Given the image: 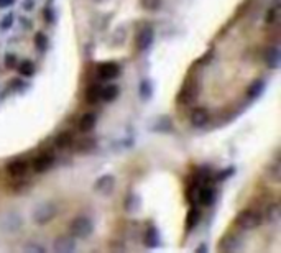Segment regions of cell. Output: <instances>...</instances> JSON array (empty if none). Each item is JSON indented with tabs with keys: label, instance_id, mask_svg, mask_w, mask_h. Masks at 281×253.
I'll return each mask as SVG.
<instances>
[{
	"label": "cell",
	"instance_id": "obj_1",
	"mask_svg": "<svg viewBox=\"0 0 281 253\" xmlns=\"http://www.w3.org/2000/svg\"><path fill=\"white\" fill-rule=\"evenodd\" d=\"M56 215H58V207H56L54 202H49V201H47V202H40L32 214L35 224H38V225L49 224Z\"/></svg>",
	"mask_w": 281,
	"mask_h": 253
},
{
	"label": "cell",
	"instance_id": "obj_7",
	"mask_svg": "<svg viewBox=\"0 0 281 253\" xmlns=\"http://www.w3.org/2000/svg\"><path fill=\"white\" fill-rule=\"evenodd\" d=\"M114 186H115V178L112 176V174H104V176H100L95 181L94 191H97V193H100V194H109V193H112Z\"/></svg>",
	"mask_w": 281,
	"mask_h": 253
},
{
	"label": "cell",
	"instance_id": "obj_18",
	"mask_svg": "<svg viewBox=\"0 0 281 253\" xmlns=\"http://www.w3.org/2000/svg\"><path fill=\"white\" fill-rule=\"evenodd\" d=\"M265 61L268 63V66H272V68H277L278 63H280V51L277 48H268L267 56H265Z\"/></svg>",
	"mask_w": 281,
	"mask_h": 253
},
{
	"label": "cell",
	"instance_id": "obj_23",
	"mask_svg": "<svg viewBox=\"0 0 281 253\" xmlns=\"http://www.w3.org/2000/svg\"><path fill=\"white\" fill-rule=\"evenodd\" d=\"M263 91V81H255L252 86H250L248 89V96L250 97H255L257 94H260V92Z\"/></svg>",
	"mask_w": 281,
	"mask_h": 253
},
{
	"label": "cell",
	"instance_id": "obj_17",
	"mask_svg": "<svg viewBox=\"0 0 281 253\" xmlns=\"http://www.w3.org/2000/svg\"><path fill=\"white\" fill-rule=\"evenodd\" d=\"M100 91H102L100 86H97V84L91 86L88 92H86V101H88L89 104H95V102L100 99Z\"/></svg>",
	"mask_w": 281,
	"mask_h": 253
},
{
	"label": "cell",
	"instance_id": "obj_19",
	"mask_svg": "<svg viewBox=\"0 0 281 253\" xmlns=\"http://www.w3.org/2000/svg\"><path fill=\"white\" fill-rule=\"evenodd\" d=\"M199 219H201V214H199V209L192 207V209L187 212V217H186V227H187V229H194V227L197 225Z\"/></svg>",
	"mask_w": 281,
	"mask_h": 253
},
{
	"label": "cell",
	"instance_id": "obj_2",
	"mask_svg": "<svg viewBox=\"0 0 281 253\" xmlns=\"http://www.w3.org/2000/svg\"><path fill=\"white\" fill-rule=\"evenodd\" d=\"M235 224H237V227H240L242 230L257 229V227L262 224V214L253 209H245L242 212L237 214V217H235Z\"/></svg>",
	"mask_w": 281,
	"mask_h": 253
},
{
	"label": "cell",
	"instance_id": "obj_22",
	"mask_svg": "<svg viewBox=\"0 0 281 253\" xmlns=\"http://www.w3.org/2000/svg\"><path fill=\"white\" fill-rule=\"evenodd\" d=\"M237 244H238L237 237H227V239L222 242L221 250H235L237 249Z\"/></svg>",
	"mask_w": 281,
	"mask_h": 253
},
{
	"label": "cell",
	"instance_id": "obj_20",
	"mask_svg": "<svg viewBox=\"0 0 281 253\" xmlns=\"http://www.w3.org/2000/svg\"><path fill=\"white\" fill-rule=\"evenodd\" d=\"M268 178L273 181V183H278V181L281 179V166L280 163H273L272 166L268 168Z\"/></svg>",
	"mask_w": 281,
	"mask_h": 253
},
{
	"label": "cell",
	"instance_id": "obj_24",
	"mask_svg": "<svg viewBox=\"0 0 281 253\" xmlns=\"http://www.w3.org/2000/svg\"><path fill=\"white\" fill-rule=\"evenodd\" d=\"M140 3H141V7L146 10H156L160 7L161 0H140Z\"/></svg>",
	"mask_w": 281,
	"mask_h": 253
},
{
	"label": "cell",
	"instance_id": "obj_26",
	"mask_svg": "<svg viewBox=\"0 0 281 253\" xmlns=\"http://www.w3.org/2000/svg\"><path fill=\"white\" fill-rule=\"evenodd\" d=\"M23 252L27 253H45V249L42 245H37V244H28L23 247Z\"/></svg>",
	"mask_w": 281,
	"mask_h": 253
},
{
	"label": "cell",
	"instance_id": "obj_3",
	"mask_svg": "<svg viewBox=\"0 0 281 253\" xmlns=\"http://www.w3.org/2000/svg\"><path fill=\"white\" fill-rule=\"evenodd\" d=\"M93 230H94V224L91 222V219H88V217L84 215L76 217L69 224V232L74 239H88V237L93 234Z\"/></svg>",
	"mask_w": 281,
	"mask_h": 253
},
{
	"label": "cell",
	"instance_id": "obj_25",
	"mask_svg": "<svg viewBox=\"0 0 281 253\" xmlns=\"http://www.w3.org/2000/svg\"><path fill=\"white\" fill-rule=\"evenodd\" d=\"M280 210H278V205L277 204H273V205H270L268 207V210H267V217H268V220H272V222H275V220H278V217H280Z\"/></svg>",
	"mask_w": 281,
	"mask_h": 253
},
{
	"label": "cell",
	"instance_id": "obj_9",
	"mask_svg": "<svg viewBox=\"0 0 281 253\" xmlns=\"http://www.w3.org/2000/svg\"><path fill=\"white\" fill-rule=\"evenodd\" d=\"M7 171L12 178H22L28 171V163L25 159H13L7 166Z\"/></svg>",
	"mask_w": 281,
	"mask_h": 253
},
{
	"label": "cell",
	"instance_id": "obj_11",
	"mask_svg": "<svg viewBox=\"0 0 281 253\" xmlns=\"http://www.w3.org/2000/svg\"><path fill=\"white\" fill-rule=\"evenodd\" d=\"M209 122V110L206 107H196L191 112V123L194 127H202Z\"/></svg>",
	"mask_w": 281,
	"mask_h": 253
},
{
	"label": "cell",
	"instance_id": "obj_15",
	"mask_svg": "<svg viewBox=\"0 0 281 253\" xmlns=\"http://www.w3.org/2000/svg\"><path fill=\"white\" fill-rule=\"evenodd\" d=\"M214 201V189L209 188V186H204L199 191V202L202 205H211Z\"/></svg>",
	"mask_w": 281,
	"mask_h": 253
},
{
	"label": "cell",
	"instance_id": "obj_27",
	"mask_svg": "<svg viewBox=\"0 0 281 253\" xmlns=\"http://www.w3.org/2000/svg\"><path fill=\"white\" fill-rule=\"evenodd\" d=\"M20 72L25 76H32L33 74V64L30 63V61H23V63L20 64Z\"/></svg>",
	"mask_w": 281,
	"mask_h": 253
},
{
	"label": "cell",
	"instance_id": "obj_12",
	"mask_svg": "<svg viewBox=\"0 0 281 253\" xmlns=\"http://www.w3.org/2000/svg\"><path fill=\"white\" fill-rule=\"evenodd\" d=\"M119 72H120V69L115 63H104L99 66V76L105 81L114 79V77L119 76Z\"/></svg>",
	"mask_w": 281,
	"mask_h": 253
},
{
	"label": "cell",
	"instance_id": "obj_6",
	"mask_svg": "<svg viewBox=\"0 0 281 253\" xmlns=\"http://www.w3.org/2000/svg\"><path fill=\"white\" fill-rule=\"evenodd\" d=\"M53 163H54L53 154L43 153V154H40V156H37V158L33 159L32 166H33V169L37 173H45V171H48L51 166H53Z\"/></svg>",
	"mask_w": 281,
	"mask_h": 253
},
{
	"label": "cell",
	"instance_id": "obj_21",
	"mask_svg": "<svg viewBox=\"0 0 281 253\" xmlns=\"http://www.w3.org/2000/svg\"><path fill=\"white\" fill-rule=\"evenodd\" d=\"M278 15H280V10H278L277 5H275V7L270 8L268 12H267V15H265V23H267V25H273V23H277Z\"/></svg>",
	"mask_w": 281,
	"mask_h": 253
},
{
	"label": "cell",
	"instance_id": "obj_10",
	"mask_svg": "<svg viewBox=\"0 0 281 253\" xmlns=\"http://www.w3.org/2000/svg\"><path fill=\"white\" fill-rule=\"evenodd\" d=\"M197 84L196 82H189L187 86L183 87L181 94H180V101L183 102V104H191V102H194L197 99Z\"/></svg>",
	"mask_w": 281,
	"mask_h": 253
},
{
	"label": "cell",
	"instance_id": "obj_29",
	"mask_svg": "<svg viewBox=\"0 0 281 253\" xmlns=\"http://www.w3.org/2000/svg\"><path fill=\"white\" fill-rule=\"evenodd\" d=\"M95 2H105V0H95Z\"/></svg>",
	"mask_w": 281,
	"mask_h": 253
},
{
	"label": "cell",
	"instance_id": "obj_8",
	"mask_svg": "<svg viewBox=\"0 0 281 253\" xmlns=\"http://www.w3.org/2000/svg\"><path fill=\"white\" fill-rule=\"evenodd\" d=\"M137 48L140 51H145L153 41V28L151 27H143L139 33H137Z\"/></svg>",
	"mask_w": 281,
	"mask_h": 253
},
{
	"label": "cell",
	"instance_id": "obj_5",
	"mask_svg": "<svg viewBox=\"0 0 281 253\" xmlns=\"http://www.w3.org/2000/svg\"><path fill=\"white\" fill-rule=\"evenodd\" d=\"M76 250V242L74 237H59V239L54 240L53 244V252L56 253H71Z\"/></svg>",
	"mask_w": 281,
	"mask_h": 253
},
{
	"label": "cell",
	"instance_id": "obj_4",
	"mask_svg": "<svg viewBox=\"0 0 281 253\" xmlns=\"http://www.w3.org/2000/svg\"><path fill=\"white\" fill-rule=\"evenodd\" d=\"M22 227V217L17 212H8L2 217L0 220V229L5 232H17Z\"/></svg>",
	"mask_w": 281,
	"mask_h": 253
},
{
	"label": "cell",
	"instance_id": "obj_16",
	"mask_svg": "<svg viewBox=\"0 0 281 253\" xmlns=\"http://www.w3.org/2000/svg\"><path fill=\"white\" fill-rule=\"evenodd\" d=\"M117 96H119V87L114 86V84L107 86V87H104V89L100 91V99H104L107 102L117 99Z\"/></svg>",
	"mask_w": 281,
	"mask_h": 253
},
{
	"label": "cell",
	"instance_id": "obj_13",
	"mask_svg": "<svg viewBox=\"0 0 281 253\" xmlns=\"http://www.w3.org/2000/svg\"><path fill=\"white\" fill-rule=\"evenodd\" d=\"M97 118L94 113H84L83 117L79 118V130L83 133H89L91 130H94Z\"/></svg>",
	"mask_w": 281,
	"mask_h": 253
},
{
	"label": "cell",
	"instance_id": "obj_28",
	"mask_svg": "<svg viewBox=\"0 0 281 253\" xmlns=\"http://www.w3.org/2000/svg\"><path fill=\"white\" fill-rule=\"evenodd\" d=\"M13 0H0V7H5V5H12Z\"/></svg>",
	"mask_w": 281,
	"mask_h": 253
},
{
	"label": "cell",
	"instance_id": "obj_14",
	"mask_svg": "<svg viewBox=\"0 0 281 253\" xmlns=\"http://www.w3.org/2000/svg\"><path fill=\"white\" fill-rule=\"evenodd\" d=\"M73 133L71 132H63V133H59L58 137L54 138V145H56V148H59V150H63V148H68L71 143H73Z\"/></svg>",
	"mask_w": 281,
	"mask_h": 253
}]
</instances>
